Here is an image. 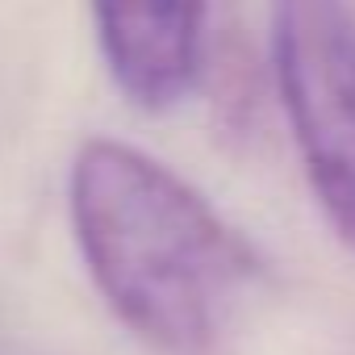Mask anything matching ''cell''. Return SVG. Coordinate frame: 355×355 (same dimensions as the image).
I'll list each match as a JSON object with an SVG mask.
<instances>
[{"label": "cell", "instance_id": "obj_1", "mask_svg": "<svg viewBox=\"0 0 355 355\" xmlns=\"http://www.w3.org/2000/svg\"><path fill=\"white\" fill-rule=\"evenodd\" d=\"M67 214L92 288L150 355H243L272 268L201 189L130 142L84 138Z\"/></svg>", "mask_w": 355, "mask_h": 355}, {"label": "cell", "instance_id": "obj_2", "mask_svg": "<svg viewBox=\"0 0 355 355\" xmlns=\"http://www.w3.org/2000/svg\"><path fill=\"white\" fill-rule=\"evenodd\" d=\"M272 76L309 193L355 251V9L272 0Z\"/></svg>", "mask_w": 355, "mask_h": 355}, {"label": "cell", "instance_id": "obj_3", "mask_svg": "<svg viewBox=\"0 0 355 355\" xmlns=\"http://www.w3.org/2000/svg\"><path fill=\"white\" fill-rule=\"evenodd\" d=\"M92 21L113 84L142 113L175 109L209 63L205 0H92Z\"/></svg>", "mask_w": 355, "mask_h": 355}]
</instances>
